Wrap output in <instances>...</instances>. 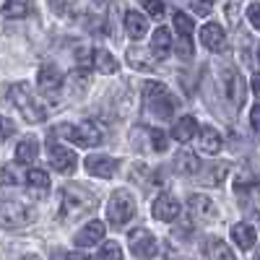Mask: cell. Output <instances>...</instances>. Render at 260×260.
Instances as JSON below:
<instances>
[{"instance_id": "cell-1", "label": "cell", "mask_w": 260, "mask_h": 260, "mask_svg": "<svg viewBox=\"0 0 260 260\" xmlns=\"http://www.w3.org/2000/svg\"><path fill=\"white\" fill-rule=\"evenodd\" d=\"M8 102L21 112V117H24L26 122H42V120H45V110L37 104L34 91H31V86L26 81L11 86V89H8Z\"/></svg>"}, {"instance_id": "cell-2", "label": "cell", "mask_w": 260, "mask_h": 260, "mask_svg": "<svg viewBox=\"0 0 260 260\" xmlns=\"http://www.w3.org/2000/svg\"><path fill=\"white\" fill-rule=\"evenodd\" d=\"M143 99H146V110L159 117V120H172V115H175V99H172L169 89L164 83H156V81H151L143 86Z\"/></svg>"}, {"instance_id": "cell-3", "label": "cell", "mask_w": 260, "mask_h": 260, "mask_svg": "<svg viewBox=\"0 0 260 260\" xmlns=\"http://www.w3.org/2000/svg\"><path fill=\"white\" fill-rule=\"evenodd\" d=\"M60 133H65L68 141H73L76 146H83V148H94V146L104 143V127L96 120H83L78 125H62Z\"/></svg>"}, {"instance_id": "cell-4", "label": "cell", "mask_w": 260, "mask_h": 260, "mask_svg": "<svg viewBox=\"0 0 260 260\" xmlns=\"http://www.w3.org/2000/svg\"><path fill=\"white\" fill-rule=\"evenodd\" d=\"M136 216V201L133 195H130L127 190H115L110 203H107V219H110V224L115 229L125 226L130 219Z\"/></svg>"}, {"instance_id": "cell-5", "label": "cell", "mask_w": 260, "mask_h": 260, "mask_svg": "<svg viewBox=\"0 0 260 260\" xmlns=\"http://www.w3.org/2000/svg\"><path fill=\"white\" fill-rule=\"evenodd\" d=\"M219 91L221 99L229 104V110H240L245 102V81L234 68H224L219 73Z\"/></svg>"}, {"instance_id": "cell-6", "label": "cell", "mask_w": 260, "mask_h": 260, "mask_svg": "<svg viewBox=\"0 0 260 260\" xmlns=\"http://www.w3.org/2000/svg\"><path fill=\"white\" fill-rule=\"evenodd\" d=\"M94 208V198L89 192H83V190H73V187H68L65 190V195H62V211H60V219L65 221V219H78V216H83V213H89Z\"/></svg>"}, {"instance_id": "cell-7", "label": "cell", "mask_w": 260, "mask_h": 260, "mask_svg": "<svg viewBox=\"0 0 260 260\" xmlns=\"http://www.w3.org/2000/svg\"><path fill=\"white\" fill-rule=\"evenodd\" d=\"M127 247H130V252H133L138 260H151L159 252L156 237L151 234L148 229H143V226H138V229H133L127 234Z\"/></svg>"}, {"instance_id": "cell-8", "label": "cell", "mask_w": 260, "mask_h": 260, "mask_svg": "<svg viewBox=\"0 0 260 260\" xmlns=\"http://www.w3.org/2000/svg\"><path fill=\"white\" fill-rule=\"evenodd\" d=\"M31 221V211L21 201H3L0 203V226L6 229H24Z\"/></svg>"}, {"instance_id": "cell-9", "label": "cell", "mask_w": 260, "mask_h": 260, "mask_svg": "<svg viewBox=\"0 0 260 260\" xmlns=\"http://www.w3.org/2000/svg\"><path fill=\"white\" fill-rule=\"evenodd\" d=\"M47 156H50V167L55 169V172H62V175H71V172L76 169V154L71 148H65V146H60L57 141H47Z\"/></svg>"}, {"instance_id": "cell-10", "label": "cell", "mask_w": 260, "mask_h": 260, "mask_svg": "<svg viewBox=\"0 0 260 260\" xmlns=\"http://www.w3.org/2000/svg\"><path fill=\"white\" fill-rule=\"evenodd\" d=\"M62 81L65 76L60 73L57 65H42L39 68V76H37V86H39V91L45 94V96H52L62 89Z\"/></svg>"}, {"instance_id": "cell-11", "label": "cell", "mask_w": 260, "mask_h": 260, "mask_svg": "<svg viewBox=\"0 0 260 260\" xmlns=\"http://www.w3.org/2000/svg\"><path fill=\"white\" fill-rule=\"evenodd\" d=\"M117 159L107 156V154H94V156H86V172H89L91 177H102V180H110L115 177L117 172Z\"/></svg>"}, {"instance_id": "cell-12", "label": "cell", "mask_w": 260, "mask_h": 260, "mask_svg": "<svg viewBox=\"0 0 260 260\" xmlns=\"http://www.w3.org/2000/svg\"><path fill=\"white\" fill-rule=\"evenodd\" d=\"M190 211H192V219L195 221H213L219 216V208L216 203L208 198V195H190Z\"/></svg>"}, {"instance_id": "cell-13", "label": "cell", "mask_w": 260, "mask_h": 260, "mask_svg": "<svg viewBox=\"0 0 260 260\" xmlns=\"http://www.w3.org/2000/svg\"><path fill=\"white\" fill-rule=\"evenodd\" d=\"M151 211H154V216L159 221H175L182 211V206H180L177 198H172V195H159L154 201V206H151Z\"/></svg>"}, {"instance_id": "cell-14", "label": "cell", "mask_w": 260, "mask_h": 260, "mask_svg": "<svg viewBox=\"0 0 260 260\" xmlns=\"http://www.w3.org/2000/svg\"><path fill=\"white\" fill-rule=\"evenodd\" d=\"M201 45L208 47L211 52H221L226 47V34H224L221 24H206L201 29Z\"/></svg>"}, {"instance_id": "cell-15", "label": "cell", "mask_w": 260, "mask_h": 260, "mask_svg": "<svg viewBox=\"0 0 260 260\" xmlns=\"http://www.w3.org/2000/svg\"><path fill=\"white\" fill-rule=\"evenodd\" d=\"M104 232H107V226L99 221V219H94V221H89L78 234H76V245L78 247H94L96 242H102L104 240Z\"/></svg>"}, {"instance_id": "cell-16", "label": "cell", "mask_w": 260, "mask_h": 260, "mask_svg": "<svg viewBox=\"0 0 260 260\" xmlns=\"http://www.w3.org/2000/svg\"><path fill=\"white\" fill-rule=\"evenodd\" d=\"M172 138H175L177 143H190L192 138H198V122H195V117L185 115L175 122V127H172Z\"/></svg>"}, {"instance_id": "cell-17", "label": "cell", "mask_w": 260, "mask_h": 260, "mask_svg": "<svg viewBox=\"0 0 260 260\" xmlns=\"http://www.w3.org/2000/svg\"><path fill=\"white\" fill-rule=\"evenodd\" d=\"M125 34L130 39H143L148 34V18L138 11H127L125 13Z\"/></svg>"}, {"instance_id": "cell-18", "label": "cell", "mask_w": 260, "mask_h": 260, "mask_svg": "<svg viewBox=\"0 0 260 260\" xmlns=\"http://www.w3.org/2000/svg\"><path fill=\"white\" fill-rule=\"evenodd\" d=\"M198 143H201V151L203 154H219L221 151V146H224V138H221V133L216 127H198Z\"/></svg>"}, {"instance_id": "cell-19", "label": "cell", "mask_w": 260, "mask_h": 260, "mask_svg": "<svg viewBox=\"0 0 260 260\" xmlns=\"http://www.w3.org/2000/svg\"><path fill=\"white\" fill-rule=\"evenodd\" d=\"M26 187H29V192L34 195V198H42L47 190H50V177H47V172L45 169H29L26 172Z\"/></svg>"}, {"instance_id": "cell-20", "label": "cell", "mask_w": 260, "mask_h": 260, "mask_svg": "<svg viewBox=\"0 0 260 260\" xmlns=\"http://www.w3.org/2000/svg\"><path fill=\"white\" fill-rule=\"evenodd\" d=\"M169 52H172V34H169V29L159 26L154 31V37H151V55L156 60H164Z\"/></svg>"}, {"instance_id": "cell-21", "label": "cell", "mask_w": 260, "mask_h": 260, "mask_svg": "<svg viewBox=\"0 0 260 260\" xmlns=\"http://www.w3.org/2000/svg\"><path fill=\"white\" fill-rule=\"evenodd\" d=\"M232 240L240 250H252L255 242H257V234L250 224H234L232 226Z\"/></svg>"}, {"instance_id": "cell-22", "label": "cell", "mask_w": 260, "mask_h": 260, "mask_svg": "<svg viewBox=\"0 0 260 260\" xmlns=\"http://www.w3.org/2000/svg\"><path fill=\"white\" fill-rule=\"evenodd\" d=\"M127 62L133 65L136 71L151 73V71H154V65H156V57H154V55H148V52L141 50V47H130V50H127Z\"/></svg>"}, {"instance_id": "cell-23", "label": "cell", "mask_w": 260, "mask_h": 260, "mask_svg": "<svg viewBox=\"0 0 260 260\" xmlns=\"http://www.w3.org/2000/svg\"><path fill=\"white\" fill-rule=\"evenodd\" d=\"M37 156H39V143H37V138H31V136L21 138L18 146H16V161H18V164H31Z\"/></svg>"}, {"instance_id": "cell-24", "label": "cell", "mask_w": 260, "mask_h": 260, "mask_svg": "<svg viewBox=\"0 0 260 260\" xmlns=\"http://www.w3.org/2000/svg\"><path fill=\"white\" fill-rule=\"evenodd\" d=\"M175 169L180 175H198L201 172V159L192 154V151H180L175 156Z\"/></svg>"}, {"instance_id": "cell-25", "label": "cell", "mask_w": 260, "mask_h": 260, "mask_svg": "<svg viewBox=\"0 0 260 260\" xmlns=\"http://www.w3.org/2000/svg\"><path fill=\"white\" fill-rule=\"evenodd\" d=\"M91 62H94V68H96L99 73H104V76L117 73V60L107 52V50H94V52H91Z\"/></svg>"}, {"instance_id": "cell-26", "label": "cell", "mask_w": 260, "mask_h": 260, "mask_svg": "<svg viewBox=\"0 0 260 260\" xmlns=\"http://www.w3.org/2000/svg\"><path fill=\"white\" fill-rule=\"evenodd\" d=\"M29 11H31L29 0H6V6H3V16L6 18H26Z\"/></svg>"}, {"instance_id": "cell-27", "label": "cell", "mask_w": 260, "mask_h": 260, "mask_svg": "<svg viewBox=\"0 0 260 260\" xmlns=\"http://www.w3.org/2000/svg\"><path fill=\"white\" fill-rule=\"evenodd\" d=\"M208 257L211 260H234V252L229 250V245L226 242H221V240H208Z\"/></svg>"}, {"instance_id": "cell-28", "label": "cell", "mask_w": 260, "mask_h": 260, "mask_svg": "<svg viewBox=\"0 0 260 260\" xmlns=\"http://www.w3.org/2000/svg\"><path fill=\"white\" fill-rule=\"evenodd\" d=\"M99 260H122V247L117 242H104L99 250Z\"/></svg>"}, {"instance_id": "cell-29", "label": "cell", "mask_w": 260, "mask_h": 260, "mask_svg": "<svg viewBox=\"0 0 260 260\" xmlns=\"http://www.w3.org/2000/svg\"><path fill=\"white\" fill-rule=\"evenodd\" d=\"M146 133H148V138H151V151H159V154H161V151H167V136L161 133V130L148 127Z\"/></svg>"}, {"instance_id": "cell-30", "label": "cell", "mask_w": 260, "mask_h": 260, "mask_svg": "<svg viewBox=\"0 0 260 260\" xmlns=\"http://www.w3.org/2000/svg\"><path fill=\"white\" fill-rule=\"evenodd\" d=\"M177 55L182 60L192 57V37L190 34H177Z\"/></svg>"}, {"instance_id": "cell-31", "label": "cell", "mask_w": 260, "mask_h": 260, "mask_svg": "<svg viewBox=\"0 0 260 260\" xmlns=\"http://www.w3.org/2000/svg\"><path fill=\"white\" fill-rule=\"evenodd\" d=\"M175 29H177V34H192V18L187 13L177 11L175 13Z\"/></svg>"}, {"instance_id": "cell-32", "label": "cell", "mask_w": 260, "mask_h": 260, "mask_svg": "<svg viewBox=\"0 0 260 260\" xmlns=\"http://www.w3.org/2000/svg\"><path fill=\"white\" fill-rule=\"evenodd\" d=\"M50 8H52L57 16H68V13L76 8V0H50Z\"/></svg>"}, {"instance_id": "cell-33", "label": "cell", "mask_w": 260, "mask_h": 260, "mask_svg": "<svg viewBox=\"0 0 260 260\" xmlns=\"http://www.w3.org/2000/svg\"><path fill=\"white\" fill-rule=\"evenodd\" d=\"M143 8L151 18H161L164 16V3L161 0H143Z\"/></svg>"}, {"instance_id": "cell-34", "label": "cell", "mask_w": 260, "mask_h": 260, "mask_svg": "<svg viewBox=\"0 0 260 260\" xmlns=\"http://www.w3.org/2000/svg\"><path fill=\"white\" fill-rule=\"evenodd\" d=\"M224 175H226V167H221V164H219V167H213V169L208 172V175H206V180H203V182H206V185H219Z\"/></svg>"}, {"instance_id": "cell-35", "label": "cell", "mask_w": 260, "mask_h": 260, "mask_svg": "<svg viewBox=\"0 0 260 260\" xmlns=\"http://www.w3.org/2000/svg\"><path fill=\"white\" fill-rule=\"evenodd\" d=\"M13 122L8 120V117H3V115H0V143H6L11 136H13Z\"/></svg>"}, {"instance_id": "cell-36", "label": "cell", "mask_w": 260, "mask_h": 260, "mask_svg": "<svg viewBox=\"0 0 260 260\" xmlns=\"http://www.w3.org/2000/svg\"><path fill=\"white\" fill-rule=\"evenodd\" d=\"M190 6H192V11L198 16H208L211 8H213V0H190Z\"/></svg>"}, {"instance_id": "cell-37", "label": "cell", "mask_w": 260, "mask_h": 260, "mask_svg": "<svg viewBox=\"0 0 260 260\" xmlns=\"http://www.w3.org/2000/svg\"><path fill=\"white\" fill-rule=\"evenodd\" d=\"M247 18H250L252 29H260V8H257V3H252V6L247 8Z\"/></svg>"}, {"instance_id": "cell-38", "label": "cell", "mask_w": 260, "mask_h": 260, "mask_svg": "<svg viewBox=\"0 0 260 260\" xmlns=\"http://www.w3.org/2000/svg\"><path fill=\"white\" fill-rule=\"evenodd\" d=\"M0 185H13V175L8 167H0Z\"/></svg>"}, {"instance_id": "cell-39", "label": "cell", "mask_w": 260, "mask_h": 260, "mask_svg": "<svg viewBox=\"0 0 260 260\" xmlns=\"http://www.w3.org/2000/svg\"><path fill=\"white\" fill-rule=\"evenodd\" d=\"M257 115H260V110H257V104L252 107V112H250V125H252V130L257 133Z\"/></svg>"}, {"instance_id": "cell-40", "label": "cell", "mask_w": 260, "mask_h": 260, "mask_svg": "<svg viewBox=\"0 0 260 260\" xmlns=\"http://www.w3.org/2000/svg\"><path fill=\"white\" fill-rule=\"evenodd\" d=\"M65 260H91V257H86L81 252H65Z\"/></svg>"}, {"instance_id": "cell-41", "label": "cell", "mask_w": 260, "mask_h": 260, "mask_svg": "<svg viewBox=\"0 0 260 260\" xmlns=\"http://www.w3.org/2000/svg\"><path fill=\"white\" fill-rule=\"evenodd\" d=\"M21 260H39V257H37V255H24Z\"/></svg>"}, {"instance_id": "cell-42", "label": "cell", "mask_w": 260, "mask_h": 260, "mask_svg": "<svg viewBox=\"0 0 260 260\" xmlns=\"http://www.w3.org/2000/svg\"><path fill=\"white\" fill-rule=\"evenodd\" d=\"M91 3H96V6H99V3H104V0H91Z\"/></svg>"}]
</instances>
